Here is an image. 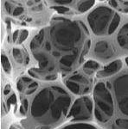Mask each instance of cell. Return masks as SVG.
Returning <instances> with one entry per match:
<instances>
[{"label": "cell", "mask_w": 128, "mask_h": 129, "mask_svg": "<svg viewBox=\"0 0 128 129\" xmlns=\"http://www.w3.org/2000/svg\"><path fill=\"white\" fill-rule=\"evenodd\" d=\"M119 3V6L117 9L120 8L119 10H121L124 13H128V1L126 0H119L118 1Z\"/></svg>", "instance_id": "cb8c5ba5"}, {"label": "cell", "mask_w": 128, "mask_h": 129, "mask_svg": "<svg viewBox=\"0 0 128 129\" xmlns=\"http://www.w3.org/2000/svg\"><path fill=\"white\" fill-rule=\"evenodd\" d=\"M29 36V32L26 29H23L20 31L19 33V36H18V40H17V44H22L24 41L26 40L27 37Z\"/></svg>", "instance_id": "603a6c76"}, {"label": "cell", "mask_w": 128, "mask_h": 129, "mask_svg": "<svg viewBox=\"0 0 128 129\" xmlns=\"http://www.w3.org/2000/svg\"><path fill=\"white\" fill-rule=\"evenodd\" d=\"M119 23H120V16H119L117 12H115L113 19L112 21V22H111L110 28H109L108 35H112L113 33H114L115 30L117 29V28L119 27Z\"/></svg>", "instance_id": "9a60e30c"}, {"label": "cell", "mask_w": 128, "mask_h": 129, "mask_svg": "<svg viewBox=\"0 0 128 129\" xmlns=\"http://www.w3.org/2000/svg\"><path fill=\"white\" fill-rule=\"evenodd\" d=\"M34 2H35V3H39L40 0H34Z\"/></svg>", "instance_id": "e575fe53"}, {"label": "cell", "mask_w": 128, "mask_h": 129, "mask_svg": "<svg viewBox=\"0 0 128 129\" xmlns=\"http://www.w3.org/2000/svg\"><path fill=\"white\" fill-rule=\"evenodd\" d=\"M71 105V96L60 86L46 87L35 96L30 114L39 124L37 129H50L66 117Z\"/></svg>", "instance_id": "7a4b0ae2"}, {"label": "cell", "mask_w": 128, "mask_h": 129, "mask_svg": "<svg viewBox=\"0 0 128 129\" xmlns=\"http://www.w3.org/2000/svg\"><path fill=\"white\" fill-rule=\"evenodd\" d=\"M11 90V87H10V84H6L4 88V95H7Z\"/></svg>", "instance_id": "f1b7e54d"}, {"label": "cell", "mask_w": 128, "mask_h": 129, "mask_svg": "<svg viewBox=\"0 0 128 129\" xmlns=\"http://www.w3.org/2000/svg\"><path fill=\"white\" fill-rule=\"evenodd\" d=\"M117 42L123 49L128 50V23L123 25L117 35Z\"/></svg>", "instance_id": "30bf717a"}, {"label": "cell", "mask_w": 128, "mask_h": 129, "mask_svg": "<svg viewBox=\"0 0 128 129\" xmlns=\"http://www.w3.org/2000/svg\"><path fill=\"white\" fill-rule=\"evenodd\" d=\"M113 90L119 110L128 116V74L121 75L114 80Z\"/></svg>", "instance_id": "8992f818"}, {"label": "cell", "mask_w": 128, "mask_h": 129, "mask_svg": "<svg viewBox=\"0 0 128 129\" xmlns=\"http://www.w3.org/2000/svg\"><path fill=\"white\" fill-rule=\"evenodd\" d=\"M100 67V64L98 63L97 61L93 59H89L84 63L83 66V71L86 74L91 75L93 74L94 72L98 71Z\"/></svg>", "instance_id": "7c38bea8"}, {"label": "cell", "mask_w": 128, "mask_h": 129, "mask_svg": "<svg viewBox=\"0 0 128 129\" xmlns=\"http://www.w3.org/2000/svg\"><path fill=\"white\" fill-rule=\"evenodd\" d=\"M28 108H29V103H28V100L26 98H24L22 100V103H21V106H20V113L21 114L24 115L26 114L27 111H28Z\"/></svg>", "instance_id": "7402d4cb"}, {"label": "cell", "mask_w": 128, "mask_h": 129, "mask_svg": "<svg viewBox=\"0 0 128 129\" xmlns=\"http://www.w3.org/2000/svg\"><path fill=\"white\" fill-rule=\"evenodd\" d=\"M16 7V6L15 3H14L13 1H10V0H7V1H5V8L6 12H7L8 14L11 15V14L13 13V11H14V10H15Z\"/></svg>", "instance_id": "44dd1931"}, {"label": "cell", "mask_w": 128, "mask_h": 129, "mask_svg": "<svg viewBox=\"0 0 128 129\" xmlns=\"http://www.w3.org/2000/svg\"><path fill=\"white\" fill-rule=\"evenodd\" d=\"M12 56H13L16 63L20 64H27L30 62V57L28 56V54L18 47H14L12 49Z\"/></svg>", "instance_id": "8fae6325"}, {"label": "cell", "mask_w": 128, "mask_h": 129, "mask_svg": "<svg viewBox=\"0 0 128 129\" xmlns=\"http://www.w3.org/2000/svg\"><path fill=\"white\" fill-rule=\"evenodd\" d=\"M94 104L91 98L84 95L76 99L73 103L68 114V118L75 121L87 120L92 118Z\"/></svg>", "instance_id": "5b68a950"}, {"label": "cell", "mask_w": 128, "mask_h": 129, "mask_svg": "<svg viewBox=\"0 0 128 129\" xmlns=\"http://www.w3.org/2000/svg\"><path fill=\"white\" fill-rule=\"evenodd\" d=\"M125 63H126V64H127V66H128V57L125 59Z\"/></svg>", "instance_id": "836d02e7"}, {"label": "cell", "mask_w": 128, "mask_h": 129, "mask_svg": "<svg viewBox=\"0 0 128 129\" xmlns=\"http://www.w3.org/2000/svg\"><path fill=\"white\" fill-rule=\"evenodd\" d=\"M90 46L89 31L81 21L54 17L30 41L38 67L28 73L40 80H56L58 73H69L81 66Z\"/></svg>", "instance_id": "6da1fadb"}, {"label": "cell", "mask_w": 128, "mask_h": 129, "mask_svg": "<svg viewBox=\"0 0 128 129\" xmlns=\"http://www.w3.org/2000/svg\"><path fill=\"white\" fill-rule=\"evenodd\" d=\"M54 3L58 4L60 5H70L73 3L74 0H52Z\"/></svg>", "instance_id": "4316f807"}, {"label": "cell", "mask_w": 128, "mask_h": 129, "mask_svg": "<svg viewBox=\"0 0 128 129\" xmlns=\"http://www.w3.org/2000/svg\"><path fill=\"white\" fill-rule=\"evenodd\" d=\"M19 31L18 30H16L15 32L13 33V35H12V41L13 42H16V41H17L18 40V36H19Z\"/></svg>", "instance_id": "f546056e"}, {"label": "cell", "mask_w": 128, "mask_h": 129, "mask_svg": "<svg viewBox=\"0 0 128 129\" xmlns=\"http://www.w3.org/2000/svg\"><path fill=\"white\" fill-rule=\"evenodd\" d=\"M10 129H18V128H17V127H16V126H10Z\"/></svg>", "instance_id": "d6a6232c"}, {"label": "cell", "mask_w": 128, "mask_h": 129, "mask_svg": "<svg viewBox=\"0 0 128 129\" xmlns=\"http://www.w3.org/2000/svg\"><path fill=\"white\" fill-rule=\"evenodd\" d=\"M95 0H83V1H80L79 4L77 5V10L80 12H86L89 9H91L94 6Z\"/></svg>", "instance_id": "5bb4252c"}, {"label": "cell", "mask_w": 128, "mask_h": 129, "mask_svg": "<svg viewBox=\"0 0 128 129\" xmlns=\"http://www.w3.org/2000/svg\"><path fill=\"white\" fill-rule=\"evenodd\" d=\"M115 11L107 6H99L87 16V22L92 32L96 35H108L109 28Z\"/></svg>", "instance_id": "277c9868"}, {"label": "cell", "mask_w": 128, "mask_h": 129, "mask_svg": "<svg viewBox=\"0 0 128 129\" xmlns=\"http://www.w3.org/2000/svg\"><path fill=\"white\" fill-rule=\"evenodd\" d=\"M38 83L35 82V81H34L33 83H31V84H30V86L28 87V89H26V91L24 92V94L26 95H32L33 93H35V91L37 90V89H38Z\"/></svg>", "instance_id": "ffe728a7"}, {"label": "cell", "mask_w": 128, "mask_h": 129, "mask_svg": "<svg viewBox=\"0 0 128 129\" xmlns=\"http://www.w3.org/2000/svg\"><path fill=\"white\" fill-rule=\"evenodd\" d=\"M26 4L28 6H32L35 5V2H34V0H29V1H27Z\"/></svg>", "instance_id": "1f68e13d"}, {"label": "cell", "mask_w": 128, "mask_h": 129, "mask_svg": "<svg viewBox=\"0 0 128 129\" xmlns=\"http://www.w3.org/2000/svg\"><path fill=\"white\" fill-rule=\"evenodd\" d=\"M16 96L15 94H13V95H10V96L7 100V106H8V108H10V106L11 105V104H16Z\"/></svg>", "instance_id": "484cf974"}, {"label": "cell", "mask_w": 128, "mask_h": 129, "mask_svg": "<svg viewBox=\"0 0 128 129\" xmlns=\"http://www.w3.org/2000/svg\"><path fill=\"white\" fill-rule=\"evenodd\" d=\"M114 129H128V120L117 119L114 121Z\"/></svg>", "instance_id": "ac0fdd59"}, {"label": "cell", "mask_w": 128, "mask_h": 129, "mask_svg": "<svg viewBox=\"0 0 128 129\" xmlns=\"http://www.w3.org/2000/svg\"><path fill=\"white\" fill-rule=\"evenodd\" d=\"M1 64H2V67L3 70L5 71V73L10 74L11 72V64L8 57L5 54H2L1 55Z\"/></svg>", "instance_id": "2e32d148"}, {"label": "cell", "mask_w": 128, "mask_h": 129, "mask_svg": "<svg viewBox=\"0 0 128 129\" xmlns=\"http://www.w3.org/2000/svg\"><path fill=\"white\" fill-rule=\"evenodd\" d=\"M126 1H128V0H126Z\"/></svg>", "instance_id": "8d00e7d4"}, {"label": "cell", "mask_w": 128, "mask_h": 129, "mask_svg": "<svg viewBox=\"0 0 128 129\" xmlns=\"http://www.w3.org/2000/svg\"><path fill=\"white\" fill-rule=\"evenodd\" d=\"M62 129H97V128L89 124L77 123V124L68 125V126H65V127H63Z\"/></svg>", "instance_id": "e0dca14e"}, {"label": "cell", "mask_w": 128, "mask_h": 129, "mask_svg": "<svg viewBox=\"0 0 128 129\" xmlns=\"http://www.w3.org/2000/svg\"><path fill=\"white\" fill-rule=\"evenodd\" d=\"M123 66V62L121 59H116L114 61L111 62L110 64L105 66L102 70L99 71L96 73V77L98 78H105L111 77L113 75L118 73L119 71L121 70Z\"/></svg>", "instance_id": "9c48e42d"}, {"label": "cell", "mask_w": 128, "mask_h": 129, "mask_svg": "<svg viewBox=\"0 0 128 129\" xmlns=\"http://www.w3.org/2000/svg\"><path fill=\"white\" fill-rule=\"evenodd\" d=\"M92 81L81 73H75L65 79L67 88L75 95H82L89 93Z\"/></svg>", "instance_id": "52a82bcc"}, {"label": "cell", "mask_w": 128, "mask_h": 129, "mask_svg": "<svg viewBox=\"0 0 128 129\" xmlns=\"http://www.w3.org/2000/svg\"><path fill=\"white\" fill-rule=\"evenodd\" d=\"M52 9L54 10H56L57 13L59 14H68L70 13L71 10L68 7H66L64 5H57V6H52Z\"/></svg>", "instance_id": "d6986e66"}, {"label": "cell", "mask_w": 128, "mask_h": 129, "mask_svg": "<svg viewBox=\"0 0 128 129\" xmlns=\"http://www.w3.org/2000/svg\"><path fill=\"white\" fill-rule=\"evenodd\" d=\"M94 115L101 123H106L113 117L114 113V104L112 94L107 85L100 82L94 88Z\"/></svg>", "instance_id": "3957f363"}, {"label": "cell", "mask_w": 128, "mask_h": 129, "mask_svg": "<svg viewBox=\"0 0 128 129\" xmlns=\"http://www.w3.org/2000/svg\"><path fill=\"white\" fill-rule=\"evenodd\" d=\"M108 4L110 5V6L112 8H114V9H117L119 6V3L117 0H109L108 1Z\"/></svg>", "instance_id": "83f0119b"}, {"label": "cell", "mask_w": 128, "mask_h": 129, "mask_svg": "<svg viewBox=\"0 0 128 129\" xmlns=\"http://www.w3.org/2000/svg\"><path fill=\"white\" fill-rule=\"evenodd\" d=\"M94 54L102 60H107L115 54V49L112 44L106 41H100L94 46Z\"/></svg>", "instance_id": "ba28073f"}, {"label": "cell", "mask_w": 128, "mask_h": 129, "mask_svg": "<svg viewBox=\"0 0 128 129\" xmlns=\"http://www.w3.org/2000/svg\"><path fill=\"white\" fill-rule=\"evenodd\" d=\"M34 79L31 78H29V77H21V78L18 79L17 83H16V87H17V89L20 93H24L26 91V89H28V87L30 86V84L31 83L34 82Z\"/></svg>", "instance_id": "4fadbf2b"}, {"label": "cell", "mask_w": 128, "mask_h": 129, "mask_svg": "<svg viewBox=\"0 0 128 129\" xmlns=\"http://www.w3.org/2000/svg\"><path fill=\"white\" fill-rule=\"evenodd\" d=\"M80 1H83V0H80Z\"/></svg>", "instance_id": "d590c367"}, {"label": "cell", "mask_w": 128, "mask_h": 129, "mask_svg": "<svg viewBox=\"0 0 128 129\" xmlns=\"http://www.w3.org/2000/svg\"><path fill=\"white\" fill-rule=\"evenodd\" d=\"M43 5H41V4H39V5H35L34 6V7L32 8V10H34V11H41V10H43Z\"/></svg>", "instance_id": "4dcf8cb0"}, {"label": "cell", "mask_w": 128, "mask_h": 129, "mask_svg": "<svg viewBox=\"0 0 128 129\" xmlns=\"http://www.w3.org/2000/svg\"><path fill=\"white\" fill-rule=\"evenodd\" d=\"M24 12V9L23 6H16L15 8V10H14L13 13H12V15L14 16H18L20 15H22Z\"/></svg>", "instance_id": "d4e9b609"}]
</instances>
